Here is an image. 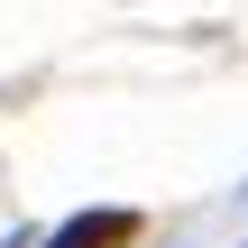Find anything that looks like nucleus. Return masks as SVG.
<instances>
[{"mask_svg": "<svg viewBox=\"0 0 248 248\" xmlns=\"http://www.w3.org/2000/svg\"><path fill=\"white\" fill-rule=\"evenodd\" d=\"M9 248H28V239H9Z\"/></svg>", "mask_w": 248, "mask_h": 248, "instance_id": "2", "label": "nucleus"}, {"mask_svg": "<svg viewBox=\"0 0 248 248\" xmlns=\"http://www.w3.org/2000/svg\"><path fill=\"white\" fill-rule=\"evenodd\" d=\"M120 239H138V212H83V221H64L46 248H120Z\"/></svg>", "mask_w": 248, "mask_h": 248, "instance_id": "1", "label": "nucleus"}]
</instances>
